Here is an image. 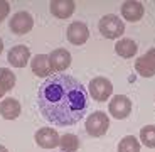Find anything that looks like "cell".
Returning <instances> with one entry per match:
<instances>
[{
	"mask_svg": "<svg viewBox=\"0 0 155 152\" xmlns=\"http://www.w3.org/2000/svg\"><path fill=\"white\" fill-rule=\"evenodd\" d=\"M135 69L140 76H145V78H150L155 74V47L150 49L148 52H145L142 58L137 59L135 62Z\"/></svg>",
	"mask_w": 155,
	"mask_h": 152,
	"instance_id": "obj_7",
	"label": "cell"
},
{
	"mask_svg": "<svg viewBox=\"0 0 155 152\" xmlns=\"http://www.w3.org/2000/svg\"><path fill=\"white\" fill-rule=\"evenodd\" d=\"M110 113H111L115 118L118 120H123L127 118L130 113H132V101L128 100V96L125 95H116L111 101H110Z\"/></svg>",
	"mask_w": 155,
	"mask_h": 152,
	"instance_id": "obj_5",
	"label": "cell"
},
{
	"mask_svg": "<svg viewBox=\"0 0 155 152\" xmlns=\"http://www.w3.org/2000/svg\"><path fill=\"white\" fill-rule=\"evenodd\" d=\"M32 25H34V19L29 12H17L10 19V31L19 35L27 34L32 29Z\"/></svg>",
	"mask_w": 155,
	"mask_h": 152,
	"instance_id": "obj_6",
	"label": "cell"
},
{
	"mask_svg": "<svg viewBox=\"0 0 155 152\" xmlns=\"http://www.w3.org/2000/svg\"><path fill=\"white\" fill-rule=\"evenodd\" d=\"M4 51V42H2V39H0V52Z\"/></svg>",
	"mask_w": 155,
	"mask_h": 152,
	"instance_id": "obj_24",
	"label": "cell"
},
{
	"mask_svg": "<svg viewBox=\"0 0 155 152\" xmlns=\"http://www.w3.org/2000/svg\"><path fill=\"white\" fill-rule=\"evenodd\" d=\"M140 140L147 147H155V125H147L140 130Z\"/></svg>",
	"mask_w": 155,
	"mask_h": 152,
	"instance_id": "obj_20",
	"label": "cell"
},
{
	"mask_svg": "<svg viewBox=\"0 0 155 152\" xmlns=\"http://www.w3.org/2000/svg\"><path fill=\"white\" fill-rule=\"evenodd\" d=\"M59 145H61L62 152H74L79 147V139H78L76 135H73V133H64V135L61 137Z\"/></svg>",
	"mask_w": 155,
	"mask_h": 152,
	"instance_id": "obj_17",
	"label": "cell"
},
{
	"mask_svg": "<svg viewBox=\"0 0 155 152\" xmlns=\"http://www.w3.org/2000/svg\"><path fill=\"white\" fill-rule=\"evenodd\" d=\"M108 127H110V120H108L105 112H94L86 120V132L93 137L105 135Z\"/></svg>",
	"mask_w": 155,
	"mask_h": 152,
	"instance_id": "obj_3",
	"label": "cell"
},
{
	"mask_svg": "<svg viewBox=\"0 0 155 152\" xmlns=\"http://www.w3.org/2000/svg\"><path fill=\"white\" fill-rule=\"evenodd\" d=\"M89 37V31H88V25L84 22H73L68 27V39H69L71 44H84Z\"/></svg>",
	"mask_w": 155,
	"mask_h": 152,
	"instance_id": "obj_10",
	"label": "cell"
},
{
	"mask_svg": "<svg viewBox=\"0 0 155 152\" xmlns=\"http://www.w3.org/2000/svg\"><path fill=\"white\" fill-rule=\"evenodd\" d=\"M0 113L5 120H14L20 115V103L15 98H7L0 103Z\"/></svg>",
	"mask_w": 155,
	"mask_h": 152,
	"instance_id": "obj_14",
	"label": "cell"
},
{
	"mask_svg": "<svg viewBox=\"0 0 155 152\" xmlns=\"http://www.w3.org/2000/svg\"><path fill=\"white\" fill-rule=\"evenodd\" d=\"M121 15L130 22H137L143 15V5L140 2H125L121 5Z\"/></svg>",
	"mask_w": 155,
	"mask_h": 152,
	"instance_id": "obj_13",
	"label": "cell"
},
{
	"mask_svg": "<svg viewBox=\"0 0 155 152\" xmlns=\"http://www.w3.org/2000/svg\"><path fill=\"white\" fill-rule=\"evenodd\" d=\"M37 106L52 125L71 127L88 113V91L76 78L58 73L39 86Z\"/></svg>",
	"mask_w": 155,
	"mask_h": 152,
	"instance_id": "obj_1",
	"label": "cell"
},
{
	"mask_svg": "<svg viewBox=\"0 0 155 152\" xmlns=\"http://www.w3.org/2000/svg\"><path fill=\"white\" fill-rule=\"evenodd\" d=\"M98 27H100L101 35L106 37V39H118L125 32L123 20L118 19L116 15H113V14H108V15L103 17L100 20V24H98Z\"/></svg>",
	"mask_w": 155,
	"mask_h": 152,
	"instance_id": "obj_2",
	"label": "cell"
},
{
	"mask_svg": "<svg viewBox=\"0 0 155 152\" xmlns=\"http://www.w3.org/2000/svg\"><path fill=\"white\" fill-rule=\"evenodd\" d=\"M0 152H8V150H7V149H5V147H4V145H0Z\"/></svg>",
	"mask_w": 155,
	"mask_h": 152,
	"instance_id": "obj_23",
	"label": "cell"
},
{
	"mask_svg": "<svg viewBox=\"0 0 155 152\" xmlns=\"http://www.w3.org/2000/svg\"><path fill=\"white\" fill-rule=\"evenodd\" d=\"M51 14L59 19H68L74 12V2L73 0H52L49 5Z\"/></svg>",
	"mask_w": 155,
	"mask_h": 152,
	"instance_id": "obj_12",
	"label": "cell"
},
{
	"mask_svg": "<svg viewBox=\"0 0 155 152\" xmlns=\"http://www.w3.org/2000/svg\"><path fill=\"white\" fill-rule=\"evenodd\" d=\"M118 152H140V144L133 135H127L118 144Z\"/></svg>",
	"mask_w": 155,
	"mask_h": 152,
	"instance_id": "obj_18",
	"label": "cell"
},
{
	"mask_svg": "<svg viewBox=\"0 0 155 152\" xmlns=\"http://www.w3.org/2000/svg\"><path fill=\"white\" fill-rule=\"evenodd\" d=\"M8 10H10V5L5 0H0V22L8 15Z\"/></svg>",
	"mask_w": 155,
	"mask_h": 152,
	"instance_id": "obj_21",
	"label": "cell"
},
{
	"mask_svg": "<svg viewBox=\"0 0 155 152\" xmlns=\"http://www.w3.org/2000/svg\"><path fill=\"white\" fill-rule=\"evenodd\" d=\"M0 85L4 86V90L8 91L15 86V74L7 68H0Z\"/></svg>",
	"mask_w": 155,
	"mask_h": 152,
	"instance_id": "obj_19",
	"label": "cell"
},
{
	"mask_svg": "<svg viewBox=\"0 0 155 152\" xmlns=\"http://www.w3.org/2000/svg\"><path fill=\"white\" fill-rule=\"evenodd\" d=\"M31 66H32V73L35 76H41V78H46V76H49L52 73L49 66V56H46V54H37L32 59Z\"/></svg>",
	"mask_w": 155,
	"mask_h": 152,
	"instance_id": "obj_15",
	"label": "cell"
},
{
	"mask_svg": "<svg viewBox=\"0 0 155 152\" xmlns=\"http://www.w3.org/2000/svg\"><path fill=\"white\" fill-rule=\"evenodd\" d=\"M35 142H37V145H41L44 149H54L59 145L61 137L58 135V132L54 129L44 127V129L37 130V133H35Z\"/></svg>",
	"mask_w": 155,
	"mask_h": 152,
	"instance_id": "obj_9",
	"label": "cell"
},
{
	"mask_svg": "<svg viewBox=\"0 0 155 152\" xmlns=\"http://www.w3.org/2000/svg\"><path fill=\"white\" fill-rule=\"evenodd\" d=\"M29 58H31V51H29L27 46H24V44H19V46H14L10 51H8V62H10L12 66L15 68H24L27 64Z\"/></svg>",
	"mask_w": 155,
	"mask_h": 152,
	"instance_id": "obj_11",
	"label": "cell"
},
{
	"mask_svg": "<svg viewBox=\"0 0 155 152\" xmlns=\"http://www.w3.org/2000/svg\"><path fill=\"white\" fill-rule=\"evenodd\" d=\"M71 64V54L66 49H56L49 56V66L52 73H61Z\"/></svg>",
	"mask_w": 155,
	"mask_h": 152,
	"instance_id": "obj_8",
	"label": "cell"
},
{
	"mask_svg": "<svg viewBox=\"0 0 155 152\" xmlns=\"http://www.w3.org/2000/svg\"><path fill=\"white\" fill-rule=\"evenodd\" d=\"M115 51H116V54L121 56V58H132L137 52V44L132 39H121L116 42Z\"/></svg>",
	"mask_w": 155,
	"mask_h": 152,
	"instance_id": "obj_16",
	"label": "cell"
},
{
	"mask_svg": "<svg viewBox=\"0 0 155 152\" xmlns=\"http://www.w3.org/2000/svg\"><path fill=\"white\" fill-rule=\"evenodd\" d=\"M89 91L91 96L96 101H105L110 98V95L113 93V85L110 79L106 78H93L89 83Z\"/></svg>",
	"mask_w": 155,
	"mask_h": 152,
	"instance_id": "obj_4",
	"label": "cell"
},
{
	"mask_svg": "<svg viewBox=\"0 0 155 152\" xmlns=\"http://www.w3.org/2000/svg\"><path fill=\"white\" fill-rule=\"evenodd\" d=\"M4 93H5V90H4V86H2V85H0V98H2V96H4Z\"/></svg>",
	"mask_w": 155,
	"mask_h": 152,
	"instance_id": "obj_22",
	"label": "cell"
},
{
	"mask_svg": "<svg viewBox=\"0 0 155 152\" xmlns=\"http://www.w3.org/2000/svg\"><path fill=\"white\" fill-rule=\"evenodd\" d=\"M0 24H2V22H0Z\"/></svg>",
	"mask_w": 155,
	"mask_h": 152,
	"instance_id": "obj_25",
	"label": "cell"
}]
</instances>
